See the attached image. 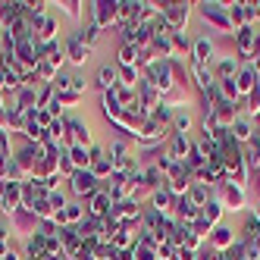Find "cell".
<instances>
[{
    "label": "cell",
    "mask_w": 260,
    "mask_h": 260,
    "mask_svg": "<svg viewBox=\"0 0 260 260\" xmlns=\"http://www.w3.org/2000/svg\"><path fill=\"white\" fill-rule=\"evenodd\" d=\"M201 19L210 22L219 35H235L232 28V19H229V4H216V0H204V4H194Z\"/></svg>",
    "instance_id": "obj_1"
},
{
    "label": "cell",
    "mask_w": 260,
    "mask_h": 260,
    "mask_svg": "<svg viewBox=\"0 0 260 260\" xmlns=\"http://www.w3.org/2000/svg\"><path fill=\"white\" fill-rule=\"evenodd\" d=\"M85 7H88V22H94L101 31L119 25V0H94Z\"/></svg>",
    "instance_id": "obj_2"
},
{
    "label": "cell",
    "mask_w": 260,
    "mask_h": 260,
    "mask_svg": "<svg viewBox=\"0 0 260 260\" xmlns=\"http://www.w3.org/2000/svg\"><path fill=\"white\" fill-rule=\"evenodd\" d=\"M191 7L194 4H188V0H163V4H157L160 16L166 19V25L173 31H185V25L191 19Z\"/></svg>",
    "instance_id": "obj_3"
},
{
    "label": "cell",
    "mask_w": 260,
    "mask_h": 260,
    "mask_svg": "<svg viewBox=\"0 0 260 260\" xmlns=\"http://www.w3.org/2000/svg\"><path fill=\"white\" fill-rule=\"evenodd\" d=\"M170 138H173V128L154 122L151 116L141 119V125L135 128V144L138 147H163V141H170Z\"/></svg>",
    "instance_id": "obj_4"
},
{
    "label": "cell",
    "mask_w": 260,
    "mask_h": 260,
    "mask_svg": "<svg viewBox=\"0 0 260 260\" xmlns=\"http://www.w3.org/2000/svg\"><path fill=\"white\" fill-rule=\"evenodd\" d=\"M216 201L222 204V210L241 213V210H248V188L245 185H235V182H222L216 188Z\"/></svg>",
    "instance_id": "obj_5"
},
{
    "label": "cell",
    "mask_w": 260,
    "mask_h": 260,
    "mask_svg": "<svg viewBox=\"0 0 260 260\" xmlns=\"http://www.w3.org/2000/svg\"><path fill=\"white\" fill-rule=\"evenodd\" d=\"M66 188H69V198H72V201H88L91 194L101 188V182L91 176V170H79L76 176L66 182Z\"/></svg>",
    "instance_id": "obj_6"
},
{
    "label": "cell",
    "mask_w": 260,
    "mask_h": 260,
    "mask_svg": "<svg viewBox=\"0 0 260 260\" xmlns=\"http://www.w3.org/2000/svg\"><path fill=\"white\" fill-rule=\"evenodd\" d=\"M82 204H85L88 219H107V216H110V210H113V198H110V191L104 188V185H101V188L91 194L88 201H82Z\"/></svg>",
    "instance_id": "obj_7"
},
{
    "label": "cell",
    "mask_w": 260,
    "mask_h": 260,
    "mask_svg": "<svg viewBox=\"0 0 260 260\" xmlns=\"http://www.w3.org/2000/svg\"><path fill=\"white\" fill-rule=\"evenodd\" d=\"M254 38H257V28L254 25H241L235 31V57H238V63H251V57H254Z\"/></svg>",
    "instance_id": "obj_8"
},
{
    "label": "cell",
    "mask_w": 260,
    "mask_h": 260,
    "mask_svg": "<svg viewBox=\"0 0 260 260\" xmlns=\"http://www.w3.org/2000/svg\"><path fill=\"white\" fill-rule=\"evenodd\" d=\"M63 50H66V63H69V66H76V69L85 66V63L91 60V53H94L88 44L79 41V35H69V38L63 41Z\"/></svg>",
    "instance_id": "obj_9"
},
{
    "label": "cell",
    "mask_w": 260,
    "mask_h": 260,
    "mask_svg": "<svg viewBox=\"0 0 260 260\" xmlns=\"http://www.w3.org/2000/svg\"><path fill=\"white\" fill-rule=\"evenodd\" d=\"M191 63H201V66H213L216 63V50H213V38H207V35H201V38H194V47H191Z\"/></svg>",
    "instance_id": "obj_10"
},
{
    "label": "cell",
    "mask_w": 260,
    "mask_h": 260,
    "mask_svg": "<svg viewBox=\"0 0 260 260\" xmlns=\"http://www.w3.org/2000/svg\"><path fill=\"white\" fill-rule=\"evenodd\" d=\"M191 151H194V138L188 135H173L170 144H166V154L173 157V163H185L191 157Z\"/></svg>",
    "instance_id": "obj_11"
},
{
    "label": "cell",
    "mask_w": 260,
    "mask_h": 260,
    "mask_svg": "<svg viewBox=\"0 0 260 260\" xmlns=\"http://www.w3.org/2000/svg\"><path fill=\"white\" fill-rule=\"evenodd\" d=\"M235 241H238L235 229H232V226H226V222H219V226H213V232H210V238H207V245H210V248H216V251L222 254V251H229Z\"/></svg>",
    "instance_id": "obj_12"
},
{
    "label": "cell",
    "mask_w": 260,
    "mask_h": 260,
    "mask_svg": "<svg viewBox=\"0 0 260 260\" xmlns=\"http://www.w3.org/2000/svg\"><path fill=\"white\" fill-rule=\"evenodd\" d=\"M10 229H13V232H22V235L28 238V235L38 232V219H35V213H31V210L19 207V210L10 216Z\"/></svg>",
    "instance_id": "obj_13"
},
{
    "label": "cell",
    "mask_w": 260,
    "mask_h": 260,
    "mask_svg": "<svg viewBox=\"0 0 260 260\" xmlns=\"http://www.w3.org/2000/svg\"><path fill=\"white\" fill-rule=\"evenodd\" d=\"M229 135L241 144V147H245L248 141H254V135H257V128H254V119L251 116H245V113H241L232 125H229Z\"/></svg>",
    "instance_id": "obj_14"
},
{
    "label": "cell",
    "mask_w": 260,
    "mask_h": 260,
    "mask_svg": "<svg viewBox=\"0 0 260 260\" xmlns=\"http://www.w3.org/2000/svg\"><path fill=\"white\" fill-rule=\"evenodd\" d=\"M147 207L151 210H157L160 216H166V213H173V207H176V194L166 188H157V191H151V201H147Z\"/></svg>",
    "instance_id": "obj_15"
},
{
    "label": "cell",
    "mask_w": 260,
    "mask_h": 260,
    "mask_svg": "<svg viewBox=\"0 0 260 260\" xmlns=\"http://www.w3.org/2000/svg\"><path fill=\"white\" fill-rule=\"evenodd\" d=\"M260 82V76H257V69L251 66V63H241V69H238V76H235V85H238V94H241V101H245L251 91H254V85Z\"/></svg>",
    "instance_id": "obj_16"
},
{
    "label": "cell",
    "mask_w": 260,
    "mask_h": 260,
    "mask_svg": "<svg viewBox=\"0 0 260 260\" xmlns=\"http://www.w3.org/2000/svg\"><path fill=\"white\" fill-rule=\"evenodd\" d=\"M238 69H241V63H238L235 57H216V63L210 66V72H213V82L235 79V76H238Z\"/></svg>",
    "instance_id": "obj_17"
},
{
    "label": "cell",
    "mask_w": 260,
    "mask_h": 260,
    "mask_svg": "<svg viewBox=\"0 0 260 260\" xmlns=\"http://www.w3.org/2000/svg\"><path fill=\"white\" fill-rule=\"evenodd\" d=\"M22 254H25V260H44V257H47V238H44L41 232L28 235V238L22 241Z\"/></svg>",
    "instance_id": "obj_18"
},
{
    "label": "cell",
    "mask_w": 260,
    "mask_h": 260,
    "mask_svg": "<svg viewBox=\"0 0 260 260\" xmlns=\"http://www.w3.org/2000/svg\"><path fill=\"white\" fill-rule=\"evenodd\" d=\"M94 85L101 88V94H104V91H113V88L119 85V66H116V63H113V66L104 63V66L98 69V76H94Z\"/></svg>",
    "instance_id": "obj_19"
},
{
    "label": "cell",
    "mask_w": 260,
    "mask_h": 260,
    "mask_svg": "<svg viewBox=\"0 0 260 260\" xmlns=\"http://www.w3.org/2000/svg\"><path fill=\"white\" fill-rule=\"evenodd\" d=\"M238 241H245V245H260V219L254 213L245 216V222H241L238 229Z\"/></svg>",
    "instance_id": "obj_20"
},
{
    "label": "cell",
    "mask_w": 260,
    "mask_h": 260,
    "mask_svg": "<svg viewBox=\"0 0 260 260\" xmlns=\"http://www.w3.org/2000/svg\"><path fill=\"white\" fill-rule=\"evenodd\" d=\"M213 198H216V191L210 188V185H201V182H191V188H188V201L194 204L198 210L204 207V204H210Z\"/></svg>",
    "instance_id": "obj_21"
},
{
    "label": "cell",
    "mask_w": 260,
    "mask_h": 260,
    "mask_svg": "<svg viewBox=\"0 0 260 260\" xmlns=\"http://www.w3.org/2000/svg\"><path fill=\"white\" fill-rule=\"evenodd\" d=\"M191 125H194V116L188 113V110H176L173 113V135H188L191 132Z\"/></svg>",
    "instance_id": "obj_22"
},
{
    "label": "cell",
    "mask_w": 260,
    "mask_h": 260,
    "mask_svg": "<svg viewBox=\"0 0 260 260\" xmlns=\"http://www.w3.org/2000/svg\"><path fill=\"white\" fill-rule=\"evenodd\" d=\"M222 216H226V210H222V204H219L216 198H213L210 204H204V207H201V219H204V222H210V226H219Z\"/></svg>",
    "instance_id": "obj_23"
},
{
    "label": "cell",
    "mask_w": 260,
    "mask_h": 260,
    "mask_svg": "<svg viewBox=\"0 0 260 260\" xmlns=\"http://www.w3.org/2000/svg\"><path fill=\"white\" fill-rule=\"evenodd\" d=\"M138 44H119L116 50V66H135L138 69Z\"/></svg>",
    "instance_id": "obj_24"
},
{
    "label": "cell",
    "mask_w": 260,
    "mask_h": 260,
    "mask_svg": "<svg viewBox=\"0 0 260 260\" xmlns=\"http://www.w3.org/2000/svg\"><path fill=\"white\" fill-rule=\"evenodd\" d=\"M66 157L72 160V166H76V173H79V170H91V157H88V147H79V144H72V147H66Z\"/></svg>",
    "instance_id": "obj_25"
},
{
    "label": "cell",
    "mask_w": 260,
    "mask_h": 260,
    "mask_svg": "<svg viewBox=\"0 0 260 260\" xmlns=\"http://www.w3.org/2000/svg\"><path fill=\"white\" fill-rule=\"evenodd\" d=\"M135 238H138L135 232H128V229L119 226V229L113 232V238H110V245H113L116 251H132V248H135Z\"/></svg>",
    "instance_id": "obj_26"
},
{
    "label": "cell",
    "mask_w": 260,
    "mask_h": 260,
    "mask_svg": "<svg viewBox=\"0 0 260 260\" xmlns=\"http://www.w3.org/2000/svg\"><path fill=\"white\" fill-rule=\"evenodd\" d=\"M170 41H173V57H179V53H185V57H191V47H194V41H191L185 31H173V35H170Z\"/></svg>",
    "instance_id": "obj_27"
},
{
    "label": "cell",
    "mask_w": 260,
    "mask_h": 260,
    "mask_svg": "<svg viewBox=\"0 0 260 260\" xmlns=\"http://www.w3.org/2000/svg\"><path fill=\"white\" fill-rule=\"evenodd\" d=\"M213 50L219 53V57H235V35H216V38H213Z\"/></svg>",
    "instance_id": "obj_28"
},
{
    "label": "cell",
    "mask_w": 260,
    "mask_h": 260,
    "mask_svg": "<svg viewBox=\"0 0 260 260\" xmlns=\"http://www.w3.org/2000/svg\"><path fill=\"white\" fill-rule=\"evenodd\" d=\"M119 101H116V94H113V91H104V94H101V113L107 116V119H116L119 116Z\"/></svg>",
    "instance_id": "obj_29"
},
{
    "label": "cell",
    "mask_w": 260,
    "mask_h": 260,
    "mask_svg": "<svg viewBox=\"0 0 260 260\" xmlns=\"http://www.w3.org/2000/svg\"><path fill=\"white\" fill-rule=\"evenodd\" d=\"M76 35H79V41H82V44H88L91 50H94V44L101 41V35H104V31H101V28H98L94 22H85V25H82V28H79Z\"/></svg>",
    "instance_id": "obj_30"
},
{
    "label": "cell",
    "mask_w": 260,
    "mask_h": 260,
    "mask_svg": "<svg viewBox=\"0 0 260 260\" xmlns=\"http://www.w3.org/2000/svg\"><path fill=\"white\" fill-rule=\"evenodd\" d=\"M138 82H141V69H135V66H119V85L138 88Z\"/></svg>",
    "instance_id": "obj_31"
},
{
    "label": "cell",
    "mask_w": 260,
    "mask_h": 260,
    "mask_svg": "<svg viewBox=\"0 0 260 260\" xmlns=\"http://www.w3.org/2000/svg\"><path fill=\"white\" fill-rule=\"evenodd\" d=\"M257 113H260V82L254 85V91L245 98V116H251V119H254Z\"/></svg>",
    "instance_id": "obj_32"
},
{
    "label": "cell",
    "mask_w": 260,
    "mask_h": 260,
    "mask_svg": "<svg viewBox=\"0 0 260 260\" xmlns=\"http://www.w3.org/2000/svg\"><path fill=\"white\" fill-rule=\"evenodd\" d=\"M31 213H35V219H53V207L47 204V198H41V201H35L31 207H28Z\"/></svg>",
    "instance_id": "obj_33"
},
{
    "label": "cell",
    "mask_w": 260,
    "mask_h": 260,
    "mask_svg": "<svg viewBox=\"0 0 260 260\" xmlns=\"http://www.w3.org/2000/svg\"><path fill=\"white\" fill-rule=\"evenodd\" d=\"M53 98H57L53 85H41V88H38V107H35V110H47V107L53 104Z\"/></svg>",
    "instance_id": "obj_34"
},
{
    "label": "cell",
    "mask_w": 260,
    "mask_h": 260,
    "mask_svg": "<svg viewBox=\"0 0 260 260\" xmlns=\"http://www.w3.org/2000/svg\"><path fill=\"white\" fill-rule=\"evenodd\" d=\"M229 19H232V28L238 31L241 25H248L245 22V4H229Z\"/></svg>",
    "instance_id": "obj_35"
},
{
    "label": "cell",
    "mask_w": 260,
    "mask_h": 260,
    "mask_svg": "<svg viewBox=\"0 0 260 260\" xmlns=\"http://www.w3.org/2000/svg\"><path fill=\"white\" fill-rule=\"evenodd\" d=\"M173 113H176V110H170V107H163V104H160V107L154 110V113H151V119H154V122H160V125H166V128H170V125H173Z\"/></svg>",
    "instance_id": "obj_36"
},
{
    "label": "cell",
    "mask_w": 260,
    "mask_h": 260,
    "mask_svg": "<svg viewBox=\"0 0 260 260\" xmlns=\"http://www.w3.org/2000/svg\"><path fill=\"white\" fill-rule=\"evenodd\" d=\"M176 251L173 241H157V260H176Z\"/></svg>",
    "instance_id": "obj_37"
},
{
    "label": "cell",
    "mask_w": 260,
    "mask_h": 260,
    "mask_svg": "<svg viewBox=\"0 0 260 260\" xmlns=\"http://www.w3.org/2000/svg\"><path fill=\"white\" fill-rule=\"evenodd\" d=\"M53 101H57L63 110H69V107H76L82 98H79V94H72V91H57V98H53Z\"/></svg>",
    "instance_id": "obj_38"
},
{
    "label": "cell",
    "mask_w": 260,
    "mask_h": 260,
    "mask_svg": "<svg viewBox=\"0 0 260 260\" xmlns=\"http://www.w3.org/2000/svg\"><path fill=\"white\" fill-rule=\"evenodd\" d=\"M60 7H63V13L69 16V19H82V7L85 4H79V0H63Z\"/></svg>",
    "instance_id": "obj_39"
},
{
    "label": "cell",
    "mask_w": 260,
    "mask_h": 260,
    "mask_svg": "<svg viewBox=\"0 0 260 260\" xmlns=\"http://www.w3.org/2000/svg\"><path fill=\"white\" fill-rule=\"evenodd\" d=\"M69 85H72V72L69 69L57 72V79H53V91H69Z\"/></svg>",
    "instance_id": "obj_40"
},
{
    "label": "cell",
    "mask_w": 260,
    "mask_h": 260,
    "mask_svg": "<svg viewBox=\"0 0 260 260\" xmlns=\"http://www.w3.org/2000/svg\"><path fill=\"white\" fill-rule=\"evenodd\" d=\"M245 22H248V25L260 22V13H257V0H248V4H245Z\"/></svg>",
    "instance_id": "obj_41"
},
{
    "label": "cell",
    "mask_w": 260,
    "mask_h": 260,
    "mask_svg": "<svg viewBox=\"0 0 260 260\" xmlns=\"http://www.w3.org/2000/svg\"><path fill=\"white\" fill-rule=\"evenodd\" d=\"M198 260H222V254H219L216 248H210V245H204V248L198 251Z\"/></svg>",
    "instance_id": "obj_42"
},
{
    "label": "cell",
    "mask_w": 260,
    "mask_h": 260,
    "mask_svg": "<svg viewBox=\"0 0 260 260\" xmlns=\"http://www.w3.org/2000/svg\"><path fill=\"white\" fill-rule=\"evenodd\" d=\"M88 157H91V163L104 160V157H107V147H104V144H91V147H88Z\"/></svg>",
    "instance_id": "obj_43"
},
{
    "label": "cell",
    "mask_w": 260,
    "mask_h": 260,
    "mask_svg": "<svg viewBox=\"0 0 260 260\" xmlns=\"http://www.w3.org/2000/svg\"><path fill=\"white\" fill-rule=\"evenodd\" d=\"M10 166H13V154H10V151H7V154H0V179H7Z\"/></svg>",
    "instance_id": "obj_44"
},
{
    "label": "cell",
    "mask_w": 260,
    "mask_h": 260,
    "mask_svg": "<svg viewBox=\"0 0 260 260\" xmlns=\"http://www.w3.org/2000/svg\"><path fill=\"white\" fill-rule=\"evenodd\" d=\"M0 241H10V222L0 219Z\"/></svg>",
    "instance_id": "obj_45"
},
{
    "label": "cell",
    "mask_w": 260,
    "mask_h": 260,
    "mask_svg": "<svg viewBox=\"0 0 260 260\" xmlns=\"http://www.w3.org/2000/svg\"><path fill=\"white\" fill-rule=\"evenodd\" d=\"M254 60H260V31H257V38H254V57H251V63Z\"/></svg>",
    "instance_id": "obj_46"
},
{
    "label": "cell",
    "mask_w": 260,
    "mask_h": 260,
    "mask_svg": "<svg viewBox=\"0 0 260 260\" xmlns=\"http://www.w3.org/2000/svg\"><path fill=\"white\" fill-rule=\"evenodd\" d=\"M7 251H10V241H0V260L7 257Z\"/></svg>",
    "instance_id": "obj_47"
},
{
    "label": "cell",
    "mask_w": 260,
    "mask_h": 260,
    "mask_svg": "<svg viewBox=\"0 0 260 260\" xmlns=\"http://www.w3.org/2000/svg\"><path fill=\"white\" fill-rule=\"evenodd\" d=\"M251 213H254V216L260 219V201H257V204H254V207H251Z\"/></svg>",
    "instance_id": "obj_48"
},
{
    "label": "cell",
    "mask_w": 260,
    "mask_h": 260,
    "mask_svg": "<svg viewBox=\"0 0 260 260\" xmlns=\"http://www.w3.org/2000/svg\"><path fill=\"white\" fill-rule=\"evenodd\" d=\"M4 38H7V31H4V25H0V47H4Z\"/></svg>",
    "instance_id": "obj_49"
},
{
    "label": "cell",
    "mask_w": 260,
    "mask_h": 260,
    "mask_svg": "<svg viewBox=\"0 0 260 260\" xmlns=\"http://www.w3.org/2000/svg\"><path fill=\"white\" fill-rule=\"evenodd\" d=\"M251 66H254V69H257V76H260V60H254V63H251Z\"/></svg>",
    "instance_id": "obj_50"
},
{
    "label": "cell",
    "mask_w": 260,
    "mask_h": 260,
    "mask_svg": "<svg viewBox=\"0 0 260 260\" xmlns=\"http://www.w3.org/2000/svg\"><path fill=\"white\" fill-rule=\"evenodd\" d=\"M254 128H260V113H257V116H254Z\"/></svg>",
    "instance_id": "obj_51"
},
{
    "label": "cell",
    "mask_w": 260,
    "mask_h": 260,
    "mask_svg": "<svg viewBox=\"0 0 260 260\" xmlns=\"http://www.w3.org/2000/svg\"><path fill=\"white\" fill-rule=\"evenodd\" d=\"M0 198H4V179H0Z\"/></svg>",
    "instance_id": "obj_52"
},
{
    "label": "cell",
    "mask_w": 260,
    "mask_h": 260,
    "mask_svg": "<svg viewBox=\"0 0 260 260\" xmlns=\"http://www.w3.org/2000/svg\"><path fill=\"white\" fill-rule=\"evenodd\" d=\"M44 260H63V257H44Z\"/></svg>",
    "instance_id": "obj_53"
},
{
    "label": "cell",
    "mask_w": 260,
    "mask_h": 260,
    "mask_svg": "<svg viewBox=\"0 0 260 260\" xmlns=\"http://www.w3.org/2000/svg\"><path fill=\"white\" fill-rule=\"evenodd\" d=\"M257 13H260V0H257Z\"/></svg>",
    "instance_id": "obj_54"
}]
</instances>
